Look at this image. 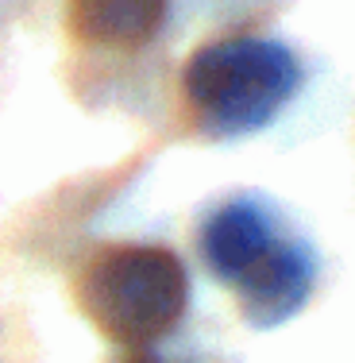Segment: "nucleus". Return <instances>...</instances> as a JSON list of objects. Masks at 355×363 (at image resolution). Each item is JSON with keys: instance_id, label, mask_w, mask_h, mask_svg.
Returning a JSON list of instances; mask_svg holds the SVG:
<instances>
[{"instance_id": "nucleus-1", "label": "nucleus", "mask_w": 355, "mask_h": 363, "mask_svg": "<svg viewBox=\"0 0 355 363\" xmlns=\"http://www.w3.org/2000/svg\"><path fill=\"white\" fill-rule=\"evenodd\" d=\"M201 259L259 328L301 313L317 282L313 252L255 201H228L201 224Z\"/></svg>"}, {"instance_id": "nucleus-2", "label": "nucleus", "mask_w": 355, "mask_h": 363, "mask_svg": "<svg viewBox=\"0 0 355 363\" xmlns=\"http://www.w3.org/2000/svg\"><path fill=\"white\" fill-rule=\"evenodd\" d=\"M301 85V66L282 43L228 35L193 50L181 70L186 108L205 135L232 140L271 124Z\"/></svg>"}, {"instance_id": "nucleus-3", "label": "nucleus", "mask_w": 355, "mask_h": 363, "mask_svg": "<svg viewBox=\"0 0 355 363\" xmlns=\"http://www.w3.org/2000/svg\"><path fill=\"white\" fill-rule=\"evenodd\" d=\"M74 298L97 333L143 352L186 317L189 274L170 247L116 244L81 267Z\"/></svg>"}, {"instance_id": "nucleus-4", "label": "nucleus", "mask_w": 355, "mask_h": 363, "mask_svg": "<svg viewBox=\"0 0 355 363\" xmlns=\"http://www.w3.org/2000/svg\"><path fill=\"white\" fill-rule=\"evenodd\" d=\"M74 35L105 50H140L159 35L167 0H70L66 4Z\"/></svg>"}, {"instance_id": "nucleus-5", "label": "nucleus", "mask_w": 355, "mask_h": 363, "mask_svg": "<svg viewBox=\"0 0 355 363\" xmlns=\"http://www.w3.org/2000/svg\"><path fill=\"white\" fill-rule=\"evenodd\" d=\"M124 363H162V359H159V356H151V352L143 348V352H135V356H132V359H124Z\"/></svg>"}]
</instances>
